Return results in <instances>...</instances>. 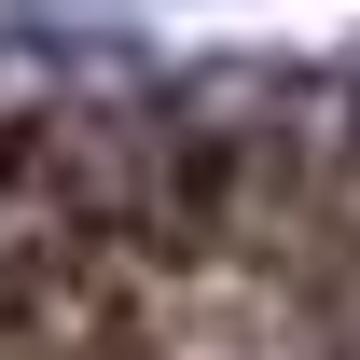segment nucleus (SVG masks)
Masks as SVG:
<instances>
[{
  "mask_svg": "<svg viewBox=\"0 0 360 360\" xmlns=\"http://www.w3.org/2000/svg\"><path fill=\"white\" fill-rule=\"evenodd\" d=\"M0 360H360V56H0Z\"/></svg>",
  "mask_w": 360,
  "mask_h": 360,
  "instance_id": "nucleus-1",
  "label": "nucleus"
}]
</instances>
